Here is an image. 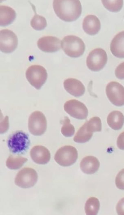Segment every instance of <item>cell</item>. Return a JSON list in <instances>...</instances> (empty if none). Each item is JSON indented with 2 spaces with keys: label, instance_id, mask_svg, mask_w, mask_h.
Listing matches in <instances>:
<instances>
[{
  "label": "cell",
  "instance_id": "cell-3",
  "mask_svg": "<svg viewBox=\"0 0 124 215\" xmlns=\"http://www.w3.org/2000/svg\"><path fill=\"white\" fill-rule=\"evenodd\" d=\"M61 46L66 54L72 58L81 56L85 49V45L82 40L73 35L65 37L62 40Z\"/></svg>",
  "mask_w": 124,
  "mask_h": 215
},
{
  "label": "cell",
  "instance_id": "cell-24",
  "mask_svg": "<svg viewBox=\"0 0 124 215\" xmlns=\"http://www.w3.org/2000/svg\"><path fill=\"white\" fill-rule=\"evenodd\" d=\"M30 24L34 29L39 31L44 29L47 25L46 21L45 18L36 14L31 19Z\"/></svg>",
  "mask_w": 124,
  "mask_h": 215
},
{
  "label": "cell",
  "instance_id": "cell-19",
  "mask_svg": "<svg viewBox=\"0 0 124 215\" xmlns=\"http://www.w3.org/2000/svg\"><path fill=\"white\" fill-rule=\"evenodd\" d=\"M107 123L112 129L118 130L122 127L124 123V116L120 111H114L108 115L107 119Z\"/></svg>",
  "mask_w": 124,
  "mask_h": 215
},
{
  "label": "cell",
  "instance_id": "cell-5",
  "mask_svg": "<svg viewBox=\"0 0 124 215\" xmlns=\"http://www.w3.org/2000/svg\"><path fill=\"white\" fill-rule=\"evenodd\" d=\"M78 157L77 149L70 145H65L59 148L56 152L54 159L60 165L64 167L70 166L74 163Z\"/></svg>",
  "mask_w": 124,
  "mask_h": 215
},
{
  "label": "cell",
  "instance_id": "cell-30",
  "mask_svg": "<svg viewBox=\"0 0 124 215\" xmlns=\"http://www.w3.org/2000/svg\"><path fill=\"white\" fill-rule=\"evenodd\" d=\"M117 145L120 149L124 150V131L121 133L118 137Z\"/></svg>",
  "mask_w": 124,
  "mask_h": 215
},
{
  "label": "cell",
  "instance_id": "cell-22",
  "mask_svg": "<svg viewBox=\"0 0 124 215\" xmlns=\"http://www.w3.org/2000/svg\"><path fill=\"white\" fill-rule=\"evenodd\" d=\"M100 207L98 199L94 197H91L86 201L85 206V211L87 215H95L98 213Z\"/></svg>",
  "mask_w": 124,
  "mask_h": 215
},
{
  "label": "cell",
  "instance_id": "cell-7",
  "mask_svg": "<svg viewBox=\"0 0 124 215\" xmlns=\"http://www.w3.org/2000/svg\"><path fill=\"white\" fill-rule=\"evenodd\" d=\"M47 127V121L44 115L41 112L36 111L30 116L28 127L30 132L35 136H40L46 131Z\"/></svg>",
  "mask_w": 124,
  "mask_h": 215
},
{
  "label": "cell",
  "instance_id": "cell-26",
  "mask_svg": "<svg viewBox=\"0 0 124 215\" xmlns=\"http://www.w3.org/2000/svg\"><path fill=\"white\" fill-rule=\"evenodd\" d=\"M87 122L93 128L94 132H100L101 131V121L99 117L97 116L93 117L90 118Z\"/></svg>",
  "mask_w": 124,
  "mask_h": 215
},
{
  "label": "cell",
  "instance_id": "cell-10",
  "mask_svg": "<svg viewBox=\"0 0 124 215\" xmlns=\"http://www.w3.org/2000/svg\"><path fill=\"white\" fill-rule=\"evenodd\" d=\"M18 44L17 37L11 30L7 29L0 32V49L3 53H10L16 48Z\"/></svg>",
  "mask_w": 124,
  "mask_h": 215
},
{
  "label": "cell",
  "instance_id": "cell-17",
  "mask_svg": "<svg viewBox=\"0 0 124 215\" xmlns=\"http://www.w3.org/2000/svg\"><path fill=\"white\" fill-rule=\"evenodd\" d=\"M100 163L98 159L93 156H86L81 161L80 167L81 170L87 174H93L98 170Z\"/></svg>",
  "mask_w": 124,
  "mask_h": 215
},
{
  "label": "cell",
  "instance_id": "cell-21",
  "mask_svg": "<svg viewBox=\"0 0 124 215\" xmlns=\"http://www.w3.org/2000/svg\"><path fill=\"white\" fill-rule=\"evenodd\" d=\"M27 161V158L22 156L10 154L6 160V165L10 169L16 170L22 167Z\"/></svg>",
  "mask_w": 124,
  "mask_h": 215
},
{
  "label": "cell",
  "instance_id": "cell-6",
  "mask_svg": "<svg viewBox=\"0 0 124 215\" xmlns=\"http://www.w3.org/2000/svg\"><path fill=\"white\" fill-rule=\"evenodd\" d=\"M107 60V54L105 50L100 48H97L89 54L86 59V65L91 71H99L104 67Z\"/></svg>",
  "mask_w": 124,
  "mask_h": 215
},
{
  "label": "cell",
  "instance_id": "cell-13",
  "mask_svg": "<svg viewBox=\"0 0 124 215\" xmlns=\"http://www.w3.org/2000/svg\"><path fill=\"white\" fill-rule=\"evenodd\" d=\"M30 154L33 161L39 164L47 163L51 158L49 150L45 146L41 145H36L33 147L30 151Z\"/></svg>",
  "mask_w": 124,
  "mask_h": 215
},
{
  "label": "cell",
  "instance_id": "cell-28",
  "mask_svg": "<svg viewBox=\"0 0 124 215\" xmlns=\"http://www.w3.org/2000/svg\"><path fill=\"white\" fill-rule=\"evenodd\" d=\"M115 74L118 79L121 80L124 79V62L117 67L115 70Z\"/></svg>",
  "mask_w": 124,
  "mask_h": 215
},
{
  "label": "cell",
  "instance_id": "cell-8",
  "mask_svg": "<svg viewBox=\"0 0 124 215\" xmlns=\"http://www.w3.org/2000/svg\"><path fill=\"white\" fill-rule=\"evenodd\" d=\"M38 175L34 169L25 167L17 174L15 179V184L23 188H28L33 186L38 179Z\"/></svg>",
  "mask_w": 124,
  "mask_h": 215
},
{
  "label": "cell",
  "instance_id": "cell-20",
  "mask_svg": "<svg viewBox=\"0 0 124 215\" xmlns=\"http://www.w3.org/2000/svg\"><path fill=\"white\" fill-rule=\"evenodd\" d=\"M92 132L87 127L86 122L77 131L73 140L78 143H83L89 141L93 136Z\"/></svg>",
  "mask_w": 124,
  "mask_h": 215
},
{
  "label": "cell",
  "instance_id": "cell-11",
  "mask_svg": "<svg viewBox=\"0 0 124 215\" xmlns=\"http://www.w3.org/2000/svg\"><path fill=\"white\" fill-rule=\"evenodd\" d=\"M64 110L71 116L79 119L87 118L88 111L85 105L75 99L67 101L64 106Z\"/></svg>",
  "mask_w": 124,
  "mask_h": 215
},
{
  "label": "cell",
  "instance_id": "cell-29",
  "mask_svg": "<svg viewBox=\"0 0 124 215\" xmlns=\"http://www.w3.org/2000/svg\"><path fill=\"white\" fill-rule=\"evenodd\" d=\"M116 210L118 215H124V197L121 199L117 203Z\"/></svg>",
  "mask_w": 124,
  "mask_h": 215
},
{
  "label": "cell",
  "instance_id": "cell-4",
  "mask_svg": "<svg viewBox=\"0 0 124 215\" xmlns=\"http://www.w3.org/2000/svg\"><path fill=\"white\" fill-rule=\"evenodd\" d=\"M26 76L30 84L36 89L39 90L46 82L47 74L46 69L43 67L34 65L28 68Z\"/></svg>",
  "mask_w": 124,
  "mask_h": 215
},
{
  "label": "cell",
  "instance_id": "cell-27",
  "mask_svg": "<svg viewBox=\"0 0 124 215\" xmlns=\"http://www.w3.org/2000/svg\"><path fill=\"white\" fill-rule=\"evenodd\" d=\"M115 184L117 187L121 190H124V168L118 173L115 179Z\"/></svg>",
  "mask_w": 124,
  "mask_h": 215
},
{
  "label": "cell",
  "instance_id": "cell-23",
  "mask_svg": "<svg viewBox=\"0 0 124 215\" xmlns=\"http://www.w3.org/2000/svg\"><path fill=\"white\" fill-rule=\"evenodd\" d=\"M61 122L63 125L61 130L62 134L66 137H70L73 135L75 133V129L70 123L69 118L67 116L64 117Z\"/></svg>",
  "mask_w": 124,
  "mask_h": 215
},
{
  "label": "cell",
  "instance_id": "cell-12",
  "mask_svg": "<svg viewBox=\"0 0 124 215\" xmlns=\"http://www.w3.org/2000/svg\"><path fill=\"white\" fill-rule=\"evenodd\" d=\"M37 45L41 51L47 53H52L59 50L61 46L60 40L53 36H47L40 38Z\"/></svg>",
  "mask_w": 124,
  "mask_h": 215
},
{
  "label": "cell",
  "instance_id": "cell-9",
  "mask_svg": "<svg viewBox=\"0 0 124 215\" xmlns=\"http://www.w3.org/2000/svg\"><path fill=\"white\" fill-rule=\"evenodd\" d=\"M106 91L109 101L114 105L121 106L124 105V87L119 83L112 81L107 85Z\"/></svg>",
  "mask_w": 124,
  "mask_h": 215
},
{
  "label": "cell",
  "instance_id": "cell-14",
  "mask_svg": "<svg viewBox=\"0 0 124 215\" xmlns=\"http://www.w3.org/2000/svg\"><path fill=\"white\" fill-rule=\"evenodd\" d=\"M65 89L68 93L76 97L83 95L85 91V87L79 81L73 78H68L63 82Z\"/></svg>",
  "mask_w": 124,
  "mask_h": 215
},
{
  "label": "cell",
  "instance_id": "cell-2",
  "mask_svg": "<svg viewBox=\"0 0 124 215\" xmlns=\"http://www.w3.org/2000/svg\"><path fill=\"white\" fill-rule=\"evenodd\" d=\"M10 151L18 155L24 154L27 151L30 144L28 134L22 131H17L11 134L7 140Z\"/></svg>",
  "mask_w": 124,
  "mask_h": 215
},
{
  "label": "cell",
  "instance_id": "cell-16",
  "mask_svg": "<svg viewBox=\"0 0 124 215\" xmlns=\"http://www.w3.org/2000/svg\"><path fill=\"white\" fill-rule=\"evenodd\" d=\"M83 27L84 31L87 34L94 35L97 34L100 29V22L96 16L89 15L84 19Z\"/></svg>",
  "mask_w": 124,
  "mask_h": 215
},
{
  "label": "cell",
  "instance_id": "cell-18",
  "mask_svg": "<svg viewBox=\"0 0 124 215\" xmlns=\"http://www.w3.org/2000/svg\"><path fill=\"white\" fill-rule=\"evenodd\" d=\"M16 13L11 7L5 5L0 6V25L5 27L12 23L15 19Z\"/></svg>",
  "mask_w": 124,
  "mask_h": 215
},
{
  "label": "cell",
  "instance_id": "cell-1",
  "mask_svg": "<svg viewBox=\"0 0 124 215\" xmlns=\"http://www.w3.org/2000/svg\"><path fill=\"white\" fill-rule=\"evenodd\" d=\"M53 6L57 16L66 22L76 20L82 12V6L79 0H54Z\"/></svg>",
  "mask_w": 124,
  "mask_h": 215
},
{
  "label": "cell",
  "instance_id": "cell-15",
  "mask_svg": "<svg viewBox=\"0 0 124 215\" xmlns=\"http://www.w3.org/2000/svg\"><path fill=\"white\" fill-rule=\"evenodd\" d=\"M110 48L114 56L119 58H124V31L114 37L111 42Z\"/></svg>",
  "mask_w": 124,
  "mask_h": 215
},
{
  "label": "cell",
  "instance_id": "cell-25",
  "mask_svg": "<svg viewBox=\"0 0 124 215\" xmlns=\"http://www.w3.org/2000/svg\"><path fill=\"white\" fill-rule=\"evenodd\" d=\"M101 1L106 9L113 12L119 11L123 5V0H102Z\"/></svg>",
  "mask_w": 124,
  "mask_h": 215
}]
</instances>
